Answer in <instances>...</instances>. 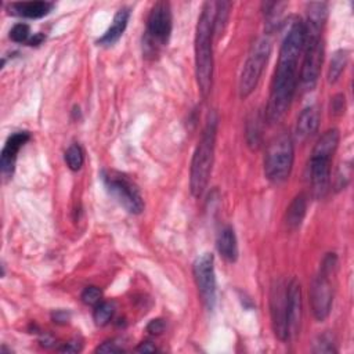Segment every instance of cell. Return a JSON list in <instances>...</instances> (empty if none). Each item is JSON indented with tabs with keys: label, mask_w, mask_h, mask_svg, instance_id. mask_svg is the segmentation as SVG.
Returning <instances> with one entry per match:
<instances>
[{
	"label": "cell",
	"mask_w": 354,
	"mask_h": 354,
	"mask_svg": "<svg viewBox=\"0 0 354 354\" xmlns=\"http://www.w3.org/2000/svg\"><path fill=\"white\" fill-rule=\"evenodd\" d=\"M304 25L300 18L290 21L283 35L277 68L271 82L270 97L266 106L264 119L268 123L281 120L288 112L299 84V58L303 53Z\"/></svg>",
	"instance_id": "obj_1"
},
{
	"label": "cell",
	"mask_w": 354,
	"mask_h": 354,
	"mask_svg": "<svg viewBox=\"0 0 354 354\" xmlns=\"http://www.w3.org/2000/svg\"><path fill=\"white\" fill-rule=\"evenodd\" d=\"M214 15L216 3H203L195 29V76L201 95L203 98H206L210 94L213 84Z\"/></svg>",
	"instance_id": "obj_2"
},
{
	"label": "cell",
	"mask_w": 354,
	"mask_h": 354,
	"mask_svg": "<svg viewBox=\"0 0 354 354\" xmlns=\"http://www.w3.org/2000/svg\"><path fill=\"white\" fill-rule=\"evenodd\" d=\"M217 122L218 119L216 112H210L207 115L198 145L194 151L189 169V189L195 198H199L205 192L209 183L214 159Z\"/></svg>",
	"instance_id": "obj_3"
},
{
	"label": "cell",
	"mask_w": 354,
	"mask_h": 354,
	"mask_svg": "<svg viewBox=\"0 0 354 354\" xmlns=\"http://www.w3.org/2000/svg\"><path fill=\"white\" fill-rule=\"evenodd\" d=\"M337 129H329L317 140L308 160V177L315 198H324L330 185V160L339 147Z\"/></svg>",
	"instance_id": "obj_4"
},
{
	"label": "cell",
	"mask_w": 354,
	"mask_h": 354,
	"mask_svg": "<svg viewBox=\"0 0 354 354\" xmlns=\"http://www.w3.org/2000/svg\"><path fill=\"white\" fill-rule=\"evenodd\" d=\"M304 25V43H303V62L299 75V84L303 91H311L319 77L324 61V26L306 24Z\"/></svg>",
	"instance_id": "obj_5"
},
{
	"label": "cell",
	"mask_w": 354,
	"mask_h": 354,
	"mask_svg": "<svg viewBox=\"0 0 354 354\" xmlns=\"http://www.w3.org/2000/svg\"><path fill=\"white\" fill-rule=\"evenodd\" d=\"M295 145L288 133L275 137L267 147L264 155V174L272 183H283L293 167Z\"/></svg>",
	"instance_id": "obj_6"
},
{
	"label": "cell",
	"mask_w": 354,
	"mask_h": 354,
	"mask_svg": "<svg viewBox=\"0 0 354 354\" xmlns=\"http://www.w3.org/2000/svg\"><path fill=\"white\" fill-rule=\"evenodd\" d=\"M271 48H272V44L267 36L259 37L252 44L239 77L241 98L249 97L256 90L257 83L264 71V66L271 54Z\"/></svg>",
	"instance_id": "obj_7"
},
{
	"label": "cell",
	"mask_w": 354,
	"mask_h": 354,
	"mask_svg": "<svg viewBox=\"0 0 354 354\" xmlns=\"http://www.w3.org/2000/svg\"><path fill=\"white\" fill-rule=\"evenodd\" d=\"M102 183L106 191L131 214H140L144 210V201L137 185L123 173L116 170H102Z\"/></svg>",
	"instance_id": "obj_8"
},
{
	"label": "cell",
	"mask_w": 354,
	"mask_h": 354,
	"mask_svg": "<svg viewBox=\"0 0 354 354\" xmlns=\"http://www.w3.org/2000/svg\"><path fill=\"white\" fill-rule=\"evenodd\" d=\"M173 28L171 8L167 1H158L152 6L148 19L147 30L144 37V47L149 53H156V50L166 44Z\"/></svg>",
	"instance_id": "obj_9"
},
{
	"label": "cell",
	"mask_w": 354,
	"mask_h": 354,
	"mask_svg": "<svg viewBox=\"0 0 354 354\" xmlns=\"http://www.w3.org/2000/svg\"><path fill=\"white\" fill-rule=\"evenodd\" d=\"M194 279L203 306L210 311L216 304V274L212 253L199 254L192 264Z\"/></svg>",
	"instance_id": "obj_10"
},
{
	"label": "cell",
	"mask_w": 354,
	"mask_h": 354,
	"mask_svg": "<svg viewBox=\"0 0 354 354\" xmlns=\"http://www.w3.org/2000/svg\"><path fill=\"white\" fill-rule=\"evenodd\" d=\"M330 275L319 270V272L313 279L310 288V303L311 310L317 321H325L332 310L333 303V286L330 282Z\"/></svg>",
	"instance_id": "obj_11"
},
{
	"label": "cell",
	"mask_w": 354,
	"mask_h": 354,
	"mask_svg": "<svg viewBox=\"0 0 354 354\" xmlns=\"http://www.w3.org/2000/svg\"><path fill=\"white\" fill-rule=\"evenodd\" d=\"M286 308H288V283L279 279L271 288L270 313H271V324H272L274 333L282 342L289 339Z\"/></svg>",
	"instance_id": "obj_12"
},
{
	"label": "cell",
	"mask_w": 354,
	"mask_h": 354,
	"mask_svg": "<svg viewBox=\"0 0 354 354\" xmlns=\"http://www.w3.org/2000/svg\"><path fill=\"white\" fill-rule=\"evenodd\" d=\"M29 140H30L29 131H15L7 138L0 156V169L4 178L12 177L18 152Z\"/></svg>",
	"instance_id": "obj_13"
},
{
	"label": "cell",
	"mask_w": 354,
	"mask_h": 354,
	"mask_svg": "<svg viewBox=\"0 0 354 354\" xmlns=\"http://www.w3.org/2000/svg\"><path fill=\"white\" fill-rule=\"evenodd\" d=\"M301 313H303V301H301V288L297 279H290L288 282V335L289 339L296 336L300 329L301 322Z\"/></svg>",
	"instance_id": "obj_14"
},
{
	"label": "cell",
	"mask_w": 354,
	"mask_h": 354,
	"mask_svg": "<svg viewBox=\"0 0 354 354\" xmlns=\"http://www.w3.org/2000/svg\"><path fill=\"white\" fill-rule=\"evenodd\" d=\"M318 126H319V109L315 105H310L304 108L297 116L295 136L300 142H304L317 133Z\"/></svg>",
	"instance_id": "obj_15"
},
{
	"label": "cell",
	"mask_w": 354,
	"mask_h": 354,
	"mask_svg": "<svg viewBox=\"0 0 354 354\" xmlns=\"http://www.w3.org/2000/svg\"><path fill=\"white\" fill-rule=\"evenodd\" d=\"M54 8V3L51 1H19V3H11L8 6V12L12 15L37 19L41 17H46L51 10Z\"/></svg>",
	"instance_id": "obj_16"
},
{
	"label": "cell",
	"mask_w": 354,
	"mask_h": 354,
	"mask_svg": "<svg viewBox=\"0 0 354 354\" xmlns=\"http://www.w3.org/2000/svg\"><path fill=\"white\" fill-rule=\"evenodd\" d=\"M129 18H130V10L127 7H122L116 11L115 17H113V21H112V25L109 26V29L98 39V43L102 44V46H111L113 43H116L120 36L123 35L126 26H127V22H129Z\"/></svg>",
	"instance_id": "obj_17"
},
{
	"label": "cell",
	"mask_w": 354,
	"mask_h": 354,
	"mask_svg": "<svg viewBox=\"0 0 354 354\" xmlns=\"http://www.w3.org/2000/svg\"><path fill=\"white\" fill-rule=\"evenodd\" d=\"M216 246L218 253L228 261H235L238 257V243H236V236L234 232V228L231 225L223 227L216 239Z\"/></svg>",
	"instance_id": "obj_18"
},
{
	"label": "cell",
	"mask_w": 354,
	"mask_h": 354,
	"mask_svg": "<svg viewBox=\"0 0 354 354\" xmlns=\"http://www.w3.org/2000/svg\"><path fill=\"white\" fill-rule=\"evenodd\" d=\"M307 212V196L306 194H297L292 202L289 203L286 213H285V224L290 231H295L300 227L306 217Z\"/></svg>",
	"instance_id": "obj_19"
},
{
	"label": "cell",
	"mask_w": 354,
	"mask_h": 354,
	"mask_svg": "<svg viewBox=\"0 0 354 354\" xmlns=\"http://www.w3.org/2000/svg\"><path fill=\"white\" fill-rule=\"evenodd\" d=\"M266 119L260 112H254L246 123V142L252 149H257L261 142V123Z\"/></svg>",
	"instance_id": "obj_20"
},
{
	"label": "cell",
	"mask_w": 354,
	"mask_h": 354,
	"mask_svg": "<svg viewBox=\"0 0 354 354\" xmlns=\"http://www.w3.org/2000/svg\"><path fill=\"white\" fill-rule=\"evenodd\" d=\"M347 62H348V51L347 50H343V48L337 50L332 55V59H330L329 68H328V82L329 83L337 82V79L343 73Z\"/></svg>",
	"instance_id": "obj_21"
},
{
	"label": "cell",
	"mask_w": 354,
	"mask_h": 354,
	"mask_svg": "<svg viewBox=\"0 0 354 354\" xmlns=\"http://www.w3.org/2000/svg\"><path fill=\"white\" fill-rule=\"evenodd\" d=\"M65 163L72 171H77L82 169L84 163V151L80 144L73 142L68 147V149L65 151Z\"/></svg>",
	"instance_id": "obj_22"
},
{
	"label": "cell",
	"mask_w": 354,
	"mask_h": 354,
	"mask_svg": "<svg viewBox=\"0 0 354 354\" xmlns=\"http://www.w3.org/2000/svg\"><path fill=\"white\" fill-rule=\"evenodd\" d=\"M113 314H115V304L113 303H111V301H100L94 307L93 318H94L95 325L104 326V325H106L112 319Z\"/></svg>",
	"instance_id": "obj_23"
},
{
	"label": "cell",
	"mask_w": 354,
	"mask_h": 354,
	"mask_svg": "<svg viewBox=\"0 0 354 354\" xmlns=\"http://www.w3.org/2000/svg\"><path fill=\"white\" fill-rule=\"evenodd\" d=\"M230 8L231 3L230 1H218L216 3V15H214V35L220 36L221 32L224 30L228 15H230Z\"/></svg>",
	"instance_id": "obj_24"
},
{
	"label": "cell",
	"mask_w": 354,
	"mask_h": 354,
	"mask_svg": "<svg viewBox=\"0 0 354 354\" xmlns=\"http://www.w3.org/2000/svg\"><path fill=\"white\" fill-rule=\"evenodd\" d=\"M351 178V163H343L337 167L335 177H333V188L335 191L344 189Z\"/></svg>",
	"instance_id": "obj_25"
},
{
	"label": "cell",
	"mask_w": 354,
	"mask_h": 354,
	"mask_svg": "<svg viewBox=\"0 0 354 354\" xmlns=\"http://www.w3.org/2000/svg\"><path fill=\"white\" fill-rule=\"evenodd\" d=\"M30 29H29V25L25 24V22H19V24H15L11 30H10V39L15 43H24V41H28L30 37Z\"/></svg>",
	"instance_id": "obj_26"
},
{
	"label": "cell",
	"mask_w": 354,
	"mask_h": 354,
	"mask_svg": "<svg viewBox=\"0 0 354 354\" xmlns=\"http://www.w3.org/2000/svg\"><path fill=\"white\" fill-rule=\"evenodd\" d=\"M82 301L84 304H88V306H95L101 301V297H102V292L100 288L97 286H87L84 288V290L82 292Z\"/></svg>",
	"instance_id": "obj_27"
},
{
	"label": "cell",
	"mask_w": 354,
	"mask_h": 354,
	"mask_svg": "<svg viewBox=\"0 0 354 354\" xmlns=\"http://www.w3.org/2000/svg\"><path fill=\"white\" fill-rule=\"evenodd\" d=\"M314 353H336L335 343L329 335H322L318 337V340L314 343Z\"/></svg>",
	"instance_id": "obj_28"
},
{
	"label": "cell",
	"mask_w": 354,
	"mask_h": 354,
	"mask_svg": "<svg viewBox=\"0 0 354 354\" xmlns=\"http://www.w3.org/2000/svg\"><path fill=\"white\" fill-rule=\"evenodd\" d=\"M95 351L97 353H120V351H124V348L122 343H119V340L112 339V340L104 342L101 346L95 348Z\"/></svg>",
	"instance_id": "obj_29"
},
{
	"label": "cell",
	"mask_w": 354,
	"mask_h": 354,
	"mask_svg": "<svg viewBox=\"0 0 354 354\" xmlns=\"http://www.w3.org/2000/svg\"><path fill=\"white\" fill-rule=\"evenodd\" d=\"M346 108V101L343 94H336L330 101V112L333 115H342Z\"/></svg>",
	"instance_id": "obj_30"
},
{
	"label": "cell",
	"mask_w": 354,
	"mask_h": 354,
	"mask_svg": "<svg viewBox=\"0 0 354 354\" xmlns=\"http://www.w3.org/2000/svg\"><path fill=\"white\" fill-rule=\"evenodd\" d=\"M165 329V322L160 319V318H156V319H152L148 326H147V330L151 333V335H160Z\"/></svg>",
	"instance_id": "obj_31"
},
{
	"label": "cell",
	"mask_w": 354,
	"mask_h": 354,
	"mask_svg": "<svg viewBox=\"0 0 354 354\" xmlns=\"http://www.w3.org/2000/svg\"><path fill=\"white\" fill-rule=\"evenodd\" d=\"M80 350H82V343H79L77 340H71L59 348V351L62 353H77Z\"/></svg>",
	"instance_id": "obj_32"
},
{
	"label": "cell",
	"mask_w": 354,
	"mask_h": 354,
	"mask_svg": "<svg viewBox=\"0 0 354 354\" xmlns=\"http://www.w3.org/2000/svg\"><path fill=\"white\" fill-rule=\"evenodd\" d=\"M136 351H138V353H153V351H156V347L151 342H141L136 347Z\"/></svg>",
	"instance_id": "obj_33"
},
{
	"label": "cell",
	"mask_w": 354,
	"mask_h": 354,
	"mask_svg": "<svg viewBox=\"0 0 354 354\" xmlns=\"http://www.w3.org/2000/svg\"><path fill=\"white\" fill-rule=\"evenodd\" d=\"M53 319H54V322L65 324V322H68V319H69V314H68L66 311L58 310V311H55V313L53 314Z\"/></svg>",
	"instance_id": "obj_34"
},
{
	"label": "cell",
	"mask_w": 354,
	"mask_h": 354,
	"mask_svg": "<svg viewBox=\"0 0 354 354\" xmlns=\"http://www.w3.org/2000/svg\"><path fill=\"white\" fill-rule=\"evenodd\" d=\"M46 39V36L41 33V32H39V33H35L29 40H28V44L29 46H39V44H41V41Z\"/></svg>",
	"instance_id": "obj_35"
}]
</instances>
